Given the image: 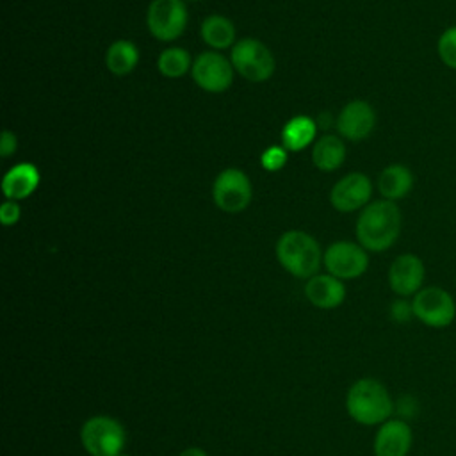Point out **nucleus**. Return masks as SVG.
<instances>
[{
    "mask_svg": "<svg viewBox=\"0 0 456 456\" xmlns=\"http://www.w3.org/2000/svg\"><path fill=\"white\" fill-rule=\"evenodd\" d=\"M403 226V216L395 201L378 200L362 208L356 221V239L362 248L381 253L395 244Z\"/></svg>",
    "mask_w": 456,
    "mask_h": 456,
    "instance_id": "1",
    "label": "nucleus"
},
{
    "mask_svg": "<svg viewBox=\"0 0 456 456\" xmlns=\"http://www.w3.org/2000/svg\"><path fill=\"white\" fill-rule=\"evenodd\" d=\"M346 411L362 426H381L392 419L394 401L379 379L360 378L346 394Z\"/></svg>",
    "mask_w": 456,
    "mask_h": 456,
    "instance_id": "2",
    "label": "nucleus"
},
{
    "mask_svg": "<svg viewBox=\"0 0 456 456\" xmlns=\"http://www.w3.org/2000/svg\"><path fill=\"white\" fill-rule=\"evenodd\" d=\"M276 258L287 273L308 280L317 274L322 253L319 242L310 233L289 230L276 242Z\"/></svg>",
    "mask_w": 456,
    "mask_h": 456,
    "instance_id": "3",
    "label": "nucleus"
},
{
    "mask_svg": "<svg viewBox=\"0 0 456 456\" xmlns=\"http://www.w3.org/2000/svg\"><path fill=\"white\" fill-rule=\"evenodd\" d=\"M80 444L89 456H118L126 445V429L110 415H93L80 428Z\"/></svg>",
    "mask_w": 456,
    "mask_h": 456,
    "instance_id": "4",
    "label": "nucleus"
},
{
    "mask_svg": "<svg viewBox=\"0 0 456 456\" xmlns=\"http://www.w3.org/2000/svg\"><path fill=\"white\" fill-rule=\"evenodd\" d=\"M411 306L415 319L435 330L447 328L456 317V301L452 294L438 285L422 287L413 296Z\"/></svg>",
    "mask_w": 456,
    "mask_h": 456,
    "instance_id": "5",
    "label": "nucleus"
},
{
    "mask_svg": "<svg viewBox=\"0 0 456 456\" xmlns=\"http://www.w3.org/2000/svg\"><path fill=\"white\" fill-rule=\"evenodd\" d=\"M232 66L249 82H265L274 73V57L258 39L244 37L232 48Z\"/></svg>",
    "mask_w": 456,
    "mask_h": 456,
    "instance_id": "6",
    "label": "nucleus"
},
{
    "mask_svg": "<svg viewBox=\"0 0 456 456\" xmlns=\"http://www.w3.org/2000/svg\"><path fill=\"white\" fill-rule=\"evenodd\" d=\"M322 264L328 274L338 280H354L360 278L369 267L367 249L356 242L338 240L328 246L322 255Z\"/></svg>",
    "mask_w": 456,
    "mask_h": 456,
    "instance_id": "7",
    "label": "nucleus"
},
{
    "mask_svg": "<svg viewBox=\"0 0 456 456\" xmlns=\"http://www.w3.org/2000/svg\"><path fill=\"white\" fill-rule=\"evenodd\" d=\"M146 23L153 37L160 41L178 39L187 25V9L182 0H151Z\"/></svg>",
    "mask_w": 456,
    "mask_h": 456,
    "instance_id": "8",
    "label": "nucleus"
},
{
    "mask_svg": "<svg viewBox=\"0 0 456 456\" xmlns=\"http://www.w3.org/2000/svg\"><path fill=\"white\" fill-rule=\"evenodd\" d=\"M214 203L223 212H242L251 201V182L240 169H224L217 175L212 185Z\"/></svg>",
    "mask_w": 456,
    "mask_h": 456,
    "instance_id": "9",
    "label": "nucleus"
},
{
    "mask_svg": "<svg viewBox=\"0 0 456 456\" xmlns=\"http://www.w3.org/2000/svg\"><path fill=\"white\" fill-rule=\"evenodd\" d=\"M192 78L203 91L223 93L233 80L232 61L217 52H203L192 62Z\"/></svg>",
    "mask_w": 456,
    "mask_h": 456,
    "instance_id": "10",
    "label": "nucleus"
},
{
    "mask_svg": "<svg viewBox=\"0 0 456 456\" xmlns=\"http://www.w3.org/2000/svg\"><path fill=\"white\" fill-rule=\"evenodd\" d=\"M387 278L394 294L399 297H413L424 285V262L415 253H403L392 260Z\"/></svg>",
    "mask_w": 456,
    "mask_h": 456,
    "instance_id": "11",
    "label": "nucleus"
},
{
    "mask_svg": "<svg viewBox=\"0 0 456 456\" xmlns=\"http://www.w3.org/2000/svg\"><path fill=\"white\" fill-rule=\"evenodd\" d=\"M370 194V178L363 173H349L333 185L330 192V201L338 212H354L369 205Z\"/></svg>",
    "mask_w": 456,
    "mask_h": 456,
    "instance_id": "12",
    "label": "nucleus"
},
{
    "mask_svg": "<svg viewBox=\"0 0 456 456\" xmlns=\"http://www.w3.org/2000/svg\"><path fill=\"white\" fill-rule=\"evenodd\" d=\"M413 444V431L403 419H388L374 435V456H408Z\"/></svg>",
    "mask_w": 456,
    "mask_h": 456,
    "instance_id": "13",
    "label": "nucleus"
},
{
    "mask_svg": "<svg viewBox=\"0 0 456 456\" xmlns=\"http://www.w3.org/2000/svg\"><path fill=\"white\" fill-rule=\"evenodd\" d=\"M376 126V110L365 100L349 102L337 118V130L349 141H362Z\"/></svg>",
    "mask_w": 456,
    "mask_h": 456,
    "instance_id": "14",
    "label": "nucleus"
},
{
    "mask_svg": "<svg viewBox=\"0 0 456 456\" xmlns=\"http://www.w3.org/2000/svg\"><path fill=\"white\" fill-rule=\"evenodd\" d=\"M305 296L314 306L321 310H333L344 303L346 285L331 274H315L306 280Z\"/></svg>",
    "mask_w": 456,
    "mask_h": 456,
    "instance_id": "15",
    "label": "nucleus"
},
{
    "mask_svg": "<svg viewBox=\"0 0 456 456\" xmlns=\"http://www.w3.org/2000/svg\"><path fill=\"white\" fill-rule=\"evenodd\" d=\"M39 185V171L34 164L20 162L11 167L2 180V191L7 200L18 201L28 198Z\"/></svg>",
    "mask_w": 456,
    "mask_h": 456,
    "instance_id": "16",
    "label": "nucleus"
},
{
    "mask_svg": "<svg viewBox=\"0 0 456 456\" xmlns=\"http://www.w3.org/2000/svg\"><path fill=\"white\" fill-rule=\"evenodd\" d=\"M415 183V176L404 164H388L378 176V191L383 200L397 201L406 198Z\"/></svg>",
    "mask_w": 456,
    "mask_h": 456,
    "instance_id": "17",
    "label": "nucleus"
},
{
    "mask_svg": "<svg viewBox=\"0 0 456 456\" xmlns=\"http://www.w3.org/2000/svg\"><path fill=\"white\" fill-rule=\"evenodd\" d=\"M346 159V146L337 135H322L315 141L312 150V160L321 171H335Z\"/></svg>",
    "mask_w": 456,
    "mask_h": 456,
    "instance_id": "18",
    "label": "nucleus"
},
{
    "mask_svg": "<svg viewBox=\"0 0 456 456\" xmlns=\"http://www.w3.org/2000/svg\"><path fill=\"white\" fill-rule=\"evenodd\" d=\"M317 132V125L308 116H294L287 121V125L281 130V142L283 148L289 151H299L306 148Z\"/></svg>",
    "mask_w": 456,
    "mask_h": 456,
    "instance_id": "19",
    "label": "nucleus"
},
{
    "mask_svg": "<svg viewBox=\"0 0 456 456\" xmlns=\"http://www.w3.org/2000/svg\"><path fill=\"white\" fill-rule=\"evenodd\" d=\"M201 39L216 48V50H223V48H228L233 39H235V27L233 23L221 16V14H212V16H207L201 23Z\"/></svg>",
    "mask_w": 456,
    "mask_h": 456,
    "instance_id": "20",
    "label": "nucleus"
},
{
    "mask_svg": "<svg viewBox=\"0 0 456 456\" xmlns=\"http://www.w3.org/2000/svg\"><path fill=\"white\" fill-rule=\"evenodd\" d=\"M139 62V52L137 46L132 41L118 39L114 41L105 55V64L110 73L123 77L128 75Z\"/></svg>",
    "mask_w": 456,
    "mask_h": 456,
    "instance_id": "21",
    "label": "nucleus"
},
{
    "mask_svg": "<svg viewBox=\"0 0 456 456\" xmlns=\"http://www.w3.org/2000/svg\"><path fill=\"white\" fill-rule=\"evenodd\" d=\"M191 57L183 48H166L157 59L159 71L167 78H180L191 68Z\"/></svg>",
    "mask_w": 456,
    "mask_h": 456,
    "instance_id": "22",
    "label": "nucleus"
},
{
    "mask_svg": "<svg viewBox=\"0 0 456 456\" xmlns=\"http://www.w3.org/2000/svg\"><path fill=\"white\" fill-rule=\"evenodd\" d=\"M436 53L445 68L456 71V25L442 30L436 39Z\"/></svg>",
    "mask_w": 456,
    "mask_h": 456,
    "instance_id": "23",
    "label": "nucleus"
},
{
    "mask_svg": "<svg viewBox=\"0 0 456 456\" xmlns=\"http://www.w3.org/2000/svg\"><path fill=\"white\" fill-rule=\"evenodd\" d=\"M260 162L267 171H280L287 162V150L283 146H269L260 155Z\"/></svg>",
    "mask_w": 456,
    "mask_h": 456,
    "instance_id": "24",
    "label": "nucleus"
},
{
    "mask_svg": "<svg viewBox=\"0 0 456 456\" xmlns=\"http://www.w3.org/2000/svg\"><path fill=\"white\" fill-rule=\"evenodd\" d=\"M390 317L395 322H408L410 319H413V306L411 301H408L406 297H399L390 305Z\"/></svg>",
    "mask_w": 456,
    "mask_h": 456,
    "instance_id": "25",
    "label": "nucleus"
},
{
    "mask_svg": "<svg viewBox=\"0 0 456 456\" xmlns=\"http://www.w3.org/2000/svg\"><path fill=\"white\" fill-rule=\"evenodd\" d=\"M21 216V210H20V205L12 200H5L0 207V221L4 226H12L18 223Z\"/></svg>",
    "mask_w": 456,
    "mask_h": 456,
    "instance_id": "26",
    "label": "nucleus"
},
{
    "mask_svg": "<svg viewBox=\"0 0 456 456\" xmlns=\"http://www.w3.org/2000/svg\"><path fill=\"white\" fill-rule=\"evenodd\" d=\"M16 135L11 130L2 132V141H0V155L5 159L16 151Z\"/></svg>",
    "mask_w": 456,
    "mask_h": 456,
    "instance_id": "27",
    "label": "nucleus"
},
{
    "mask_svg": "<svg viewBox=\"0 0 456 456\" xmlns=\"http://www.w3.org/2000/svg\"><path fill=\"white\" fill-rule=\"evenodd\" d=\"M178 456H208V454H207V451L201 449V447H187V449H183Z\"/></svg>",
    "mask_w": 456,
    "mask_h": 456,
    "instance_id": "28",
    "label": "nucleus"
},
{
    "mask_svg": "<svg viewBox=\"0 0 456 456\" xmlns=\"http://www.w3.org/2000/svg\"><path fill=\"white\" fill-rule=\"evenodd\" d=\"M118 456H130V454H126V452H121V454H118Z\"/></svg>",
    "mask_w": 456,
    "mask_h": 456,
    "instance_id": "29",
    "label": "nucleus"
},
{
    "mask_svg": "<svg viewBox=\"0 0 456 456\" xmlns=\"http://www.w3.org/2000/svg\"><path fill=\"white\" fill-rule=\"evenodd\" d=\"M191 2H198V0H191Z\"/></svg>",
    "mask_w": 456,
    "mask_h": 456,
    "instance_id": "30",
    "label": "nucleus"
}]
</instances>
